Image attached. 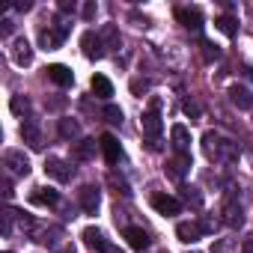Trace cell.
<instances>
[{"label": "cell", "mask_w": 253, "mask_h": 253, "mask_svg": "<svg viewBox=\"0 0 253 253\" xmlns=\"http://www.w3.org/2000/svg\"><path fill=\"white\" fill-rule=\"evenodd\" d=\"M101 253H119V247H113V244H110V241H107V244H104V247H101Z\"/></svg>", "instance_id": "60d3db41"}, {"label": "cell", "mask_w": 253, "mask_h": 253, "mask_svg": "<svg viewBox=\"0 0 253 253\" xmlns=\"http://www.w3.org/2000/svg\"><path fill=\"white\" fill-rule=\"evenodd\" d=\"M3 167H6L9 179H24L30 173V158L21 149H6L3 152Z\"/></svg>", "instance_id": "277c9868"}, {"label": "cell", "mask_w": 253, "mask_h": 253, "mask_svg": "<svg viewBox=\"0 0 253 253\" xmlns=\"http://www.w3.org/2000/svg\"><path fill=\"white\" fill-rule=\"evenodd\" d=\"M81 48H84V57L86 60H101L104 57V42H101V36L95 30H86L81 36Z\"/></svg>", "instance_id": "52a82bcc"}, {"label": "cell", "mask_w": 253, "mask_h": 253, "mask_svg": "<svg viewBox=\"0 0 253 253\" xmlns=\"http://www.w3.org/2000/svg\"><path fill=\"white\" fill-rule=\"evenodd\" d=\"M45 173H48L51 179H57V182H72L75 167H72L69 161L57 158V155H48V158H45Z\"/></svg>", "instance_id": "5b68a950"}, {"label": "cell", "mask_w": 253, "mask_h": 253, "mask_svg": "<svg viewBox=\"0 0 253 253\" xmlns=\"http://www.w3.org/2000/svg\"><path fill=\"white\" fill-rule=\"evenodd\" d=\"M12 27H15V24H12L9 18H3V21H0V36H12Z\"/></svg>", "instance_id": "8d00e7d4"}, {"label": "cell", "mask_w": 253, "mask_h": 253, "mask_svg": "<svg viewBox=\"0 0 253 253\" xmlns=\"http://www.w3.org/2000/svg\"><path fill=\"white\" fill-rule=\"evenodd\" d=\"M110 185L116 188V194H122V197H128L131 191H128V182H125V179H119L116 173H110Z\"/></svg>", "instance_id": "4dcf8cb0"}, {"label": "cell", "mask_w": 253, "mask_h": 253, "mask_svg": "<svg viewBox=\"0 0 253 253\" xmlns=\"http://www.w3.org/2000/svg\"><path fill=\"white\" fill-rule=\"evenodd\" d=\"M9 57H12V63H15V66H30V63H33V48H30V42H27L24 36L12 39Z\"/></svg>", "instance_id": "9c48e42d"}, {"label": "cell", "mask_w": 253, "mask_h": 253, "mask_svg": "<svg viewBox=\"0 0 253 253\" xmlns=\"http://www.w3.org/2000/svg\"><path fill=\"white\" fill-rule=\"evenodd\" d=\"M81 238H84V244L92 247V250H101V247L107 244V238H104V232H101L98 226H86V229L81 232Z\"/></svg>", "instance_id": "44dd1931"}, {"label": "cell", "mask_w": 253, "mask_h": 253, "mask_svg": "<svg viewBox=\"0 0 253 253\" xmlns=\"http://www.w3.org/2000/svg\"><path fill=\"white\" fill-rule=\"evenodd\" d=\"M101 113H104V119H107L110 125H122V110H119L116 104H104Z\"/></svg>", "instance_id": "f546056e"}, {"label": "cell", "mask_w": 253, "mask_h": 253, "mask_svg": "<svg viewBox=\"0 0 253 253\" xmlns=\"http://www.w3.org/2000/svg\"><path fill=\"white\" fill-rule=\"evenodd\" d=\"M21 140L30 146V149H42V131H39V125H36V119H24L21 122Z\"/></svg>", "instance_id": "7c38bea8"}, {"label": "cell", "mask_w": 253, "mask_h": 253, "mask_svg": "<svg viewBox=\"0 0 253 253\" xmlns=\"http://www.w3.org/2000/svg\"><path fill=\"white\" fill-rule=\"evenodd\" d=\"M146 89H149V81H140V78L131 81V92H134V95H143Z\"/></svg>", "instance_id": "836d02e7"}, {"label": "cell", "mask_w": 253, "mask_h": 253, "mask_svg": "<svg viewBox=\"0 0 253 253\" xmlns=\"http://www.w3.org/2000/svg\"><path fill=\"white\" fill-rule=\"evenodd\" d=\"M200 235H203V229H200V223H191V220H182V223L176 226V238H179L182 244H194V241H200Z\"/></svg>", "instance_id": "e0dca14e"}, {"label": "cell", "mask_w": 253, "mask_h": 253, "mask_svg": "<svg viewBox=\"0 0 253 253\" xmlns=\"http://www.w3.org/2000/svg\"><path fill=\"white\" fill-rule=\"evenodd\" d=\"M60 253H78V250H75L72 244H63V247H60Z\"/></svg>", "instance_id": "7bdbcfd3"}, {"label": "cell", "mask_w": 253, "mask_h": 253, "mask_svg": "<svg viewBox=\"0 0 253 253\" xmlns=\"http://www.w3.org/2000/svg\"><path fill=\"white\" fill-rule=\"evenodd\" d=\"M176 18H179L188 30H200V27H203V12H200L197 6H182V9H176Z\"/></svg>", "instance_id": "9a60e30c"}, {"label": "cell", "mask_w": 253, "mask_h": 253, "mask_svg": "<svg viewBox=\"0 0 253 253\" xmlns=\"http://www.w3.org/2000/svg\"><path fill=\"white\" fill-rule=\"evenodd\" d=\"M89 86H92V92H95L98 98H110V95H113V84H110L104 75H92Z\"/></svg>", "instance_id": "603a6c76"}, {"label": "cell", "mask_w": 253, "mask_h": 253, "mask_svg": "<svg viewBox=\"0 0 253 253\" xmlns=\"http://www.w3.org/2000/svg\"><path fill=\"white\" fill-rule=\"evenodd\" d=\"M122 235H125V241H128V247H134V250H146L149 247V232L143 226H125Z\"/></svg>", "instance_id": "5bb4252c"}, {"label": "cell", "mask_w": 253, "mask_h": 253, "mask_svg": "<svg viewBox=\"0 0 253 253\" xmlns=\"http://www.w3.org/2000/svg\"><path fill=\"white\" fill-rule=\"evenodd\" d=\"M173 179H185V173L191 170V152H176V158L167 164Z\"/></svg>", "instance_id": "ffe728a7"}, {"label": "cell", "mask_w": 253, "mask_h": 253, "mask_svg": "<svg viewBox=\"0 0 253 253\" xmlns=\"http://www.w3.org/2000/svg\"><path fill=\"white\" fill-rule=\"evenodd\" d=\"M30 6H33V3H27V0H24V3H15V9H18V12H27Z\"/></svg>", "instance_id": "b9f144b4"}, {"label": "cell", "mask_w": 253, "mask_h": 253, "mask_svg": "<svg viewBox=\"0 0 253 253\" xmlns=\"http://www.w3.org/2000/svg\"><path fill=\"white\" fill-rule=\"evenodd\" d=\"M220 214H223V223L238 229L244 223V211H241V197L235 191H226L223 194V206H220Z\"/></svg>", "instance_id": "7a4b0ae2"}, {"label": "cell", "mask_w": 253, "mask_h": 253, "mask_svg": "<svg viewBox=\"0 0 253 253\" xmlns=\"http://www.w3.org/2000/svg\"><path fill=\"white\" fill-rule=\"evenodd\" d=\"M6 253H12V250H6Z\"/></svg>", "instance_id": "ee69618b"}, {"label": "cell", "mask_w": 253, "mask_h": 253, "mask_svg": "<svg viewBox=\"0 0 253 253\" xmlns=\"http://www.w3.org/2000/svg\"><path fill=\"white\" fill-rule=\"evenodd\" d=\"M95 12H98V6L92 3V0H89V3L84 6V18H86V21H92V18H95Z\"/></svg>", "instance_id": "d590c367"}, {"label": "cell", "mask_w": 253, "mask_h": 253, "mask_svg": "<svg viewBox=\"0 0 253 253\" xmlns=\"http://www.w3.org/2000/svg\"><path fill=\"white\" fill-rule=\"evenodd\" d=\"M66 36H69V27L66 24H57V27H42L39 30V45L45 48V51H54V48H60L63 42H66Z\"/></svg>", "instance_id": "8992f818"}, {"label": "cell", "mask_w": 253, "mask_h": 253, "mask_svg": "<svg viewBox=\"0 0 253 253\" xmlns=\"http://www.w3.org/2000/svg\"><path fill=\"white\" fill-rule=\"evenodd\" d=\"M203 152L209 161H217V164H232L238 158V143L220 137L217 131H206L203 134Z\"/></svg>", "instance_id": "6da1fadb"}, {"label": "cell", "mask_w": 253, "mask_h": 253, "mask_svg": "<svg viewBox=\"0 0 253 253\" xmlns=\"http://www.w3.org/2000/svg\"><path fill=\"white\" fill-rule=\"evenodd\" d=\"M78 203H81V209H84L86 214H95L98 206H101V191H98V185H84V188L78 191Z\"/></svg>", "instance_id": "ba28073f"}, {"label": "cell", "mask_w": 253, "mask_h": 253, "mask_svg": "<svg viewBox=\"0 0 253 253\" xmlns=\"http://www.w3.org/2000/svg\"><path fill=\"white\" fill-rule=\"evenodd\" d=\"M75 155H78L81 161H89V158L95 155V140H81V143L75 146Z\"/></svg>", "instance_id": "4316f807"}, {"label": "cell", "mask_w": 253, "mask_h": 253, "mask_svg": "<svg viewBox=\"0 0 253 253\" xmlns=\"http://www.w3.org/2000/svg\"><path fill=\"white\" fill-rule=\"evenodd\" d=\"M60 12H75V3H69V0H63V3H60Z\"/></svg>", "instance_id": "ab89813d"}, {"label": "cell", "mask_w": 253, "mask_h": 253, "mask_svg": "<svg viewBox=\"0 0 253 253\" xmlns=\"http://www.w3.org/2000/svg\"><path fill=\"white\" fill-rule=\"evenodd\" d=\"M152 209H155L158 214H164V217H173V214L182 211V203H179L176 197H170V194H155V197H152Z\"/></svg>", "instance_id": "30bf717a"}, {"label": "cell", "mask_w": 253, "mask_h": 253, "mask_svg": "<svg viewBox=\"0 0 253 253\" xmlns=\"http://www.w3.org/2000/svg\"><path fill=\"white\" fill-rule=\"evenodd\" d=\"M185 200H188V206H194V209L203 206V197L197 194V188H185Z\"/></svg>", "instance_id": "1f68e13d"}, {"label": "cell", "mask_w": 253, "mask_h": 253, "mask_svg": "<svg viewBox=\"0 0 253 253\" xmlns=\"http://www.w3.org/2000/svg\"><path fill=\"white\" fill-rule=\"evenodd\" d=\"M101 42H104V48H113V51H116V48L122 45V39H119V30H116L113 24H107V27L101 30Z\"/></svg>", "instance_id": "d4e9b609"}, {"label": "cell", "mask_w": 253, "mask_h": 253, "mask_svg": "<svg viewBox=\"0 0 253 253\" xmlns=\"http://www.w3.org/2000/svg\"><path fill=\"white\" fill-rule=\"evenodd\" d=\"M200 229H203V235H211L217 229V217H203L200 220Z\"/></svg>", "instance_id": "d6a6232c"}, {"label": "cell", "mask_w": 253, "mask_h": 253, "mask_svg": "<svg viewBox=\"0 0 253 253\" xmlns=\"http://www.w3.org/2000/svg\"><path fill=\"white\" fill-rule=\"evenodd\" d=\"M9 107H12V113H15V116L30 113V101H27L24 95H12V98H9Z\"/></svg>", "instance_id": "83f0119b"}, {"label": "cell", "mask_w": 253, "mask_h": 253, "mask_svg": "<svg viewBox=\"0 0 253 253\" xmlns=\"http://www.w3.org/2000/svg\"><path fill=\"white\" fill-rule=\"evenodd\" d=\"M98 146H101V152H104V161H107V164H119V158H122V146H119V140H116L113 134H101Z\"/></svg>", "instance_id": "4fadbf2b"}, {"label": "cell", "mask_w": 253, "mask_h": 253, "mask_svg": "<svg viewBox=\"0 0 253 253\" xmlns=\"http://www.w3.org/2000/svg\"><path fill=\"white\" fill-rule=\"evenodd\" d=\"M200 48H203V60H206V63H211V60H220V48H217L214 42L203 39V45H200Z\"/></svg>", "instance_id": "f1b7e54d"}, {"label": "cell", "mask_w": 253, "mask_h": 253, "mask_svg": "<svg viewBox=\"0 0 253 253\" xmlns=\"http://www.w3.org/2000/svg\"><path fill=\"white\" fill-rule=\"evenodd\" d=\"M3 194H6L9 200H12V194H15V191H12V179H9V176L3 179Z\"/></svg>", "instance_id": "f35d334b"}, {"label": "cell", "mask_w": 253, "mask_h": 253, "mask_svg": "<svg viewBox=\"0 0 253 253\" xmlns=\"http://www.w3.org/2000/svg\"><path fill=\"white\" fill-rule=\"evenodd\" d=\"M241 253H253V235H247V238L241 241Z\"/></svg>", "instance_id": "74e56055"}, {"label": "cell", "mask_w": 253, "mask_h": 253, "mask_svg": "<svg viewBox=\"0 0 253 253\" xmlns=\"http://www.w3.org/2000/svg\"><path fill=\"white\" fill-rule=\"evenodd\" d=\"M140 128H143L146 140H158V137H161V128H164V122H161V101H152V104L143 110Z\"/></svg>", "instance_id": "3957f363"}, {"label": "cell", "mask_w": 253, "mask_h": 253, "mask_svg": "<svg viewBox=\"0 0 253 253\" xmlns=\"http://www.w3.org/2000/svg\"><path fill=\"white\" fill-rule=\"evenodd\" d=\"M214 24H217V30H220V33H226V36H235V33H238V21H235L232 15H220Z\"/></svg>", "instance_id": "484cf974"}, {"label": "cell", "mask_w": 253, "mask_h": 253, "mask_svg": "<svg viewBox=\"0 0 253 253\" xmlns=\"http://www.w3.org/2000/svg\"><path fill=\"white\" fill-rule=\"evenodd\" d=\"M30 203L33 206H57L60 203V191H54V188H33Z\"/></svg>", "instance_id": "ac0fdd59"}, {"label": "cell", "mask_w": 253, "mask_h": 253, "mask_svg": "<svg viewBox=\"0 0 253 253\" xmlns=\"http://www.w3.org/2000/svg\"><path fill=\"white\" fill-rule=\"evenodd\" d=\"M60 137L63 140H78L81 137V125H78V119H60Z\"/></svg>", "instance_id": "cb8c5ba5"}, {"label": "cell", "mask_w": 253, "mask_h": 253, "mask_svg": "<svg viewBox=\"0 0 253 253\" xmlns=\"http://www.w3.org/2000/svg\"><path fill=\"white\" fill-rule=\"evenodd\" d=\"M185 113H188L191 119H200V104H197V101H185Z\"/></svg>", "instance_id": "e575fe53"}, {"label": "cell", "mask_w": 253, "mask_h": 253, "mask_svg": "<svg viewBox=\"0 0 253 253\" xmlns=\"http://www.w3.org/2000/svg\"><path fill=\"white\" fill-rule=\"evenodd\" d=\"M45 72H48V78H51L57 86H72V84H75L72 69H69V66H63V63H54V66H48Z\"/></svg>", "instance_id": "2e32d148"}, {"label": "cell", "mask_w": 253, "mask_h": 253, "mask_svg": "<svg viewBox=\"0 0 253 253\" xmlns=\"http://www.w3.org/2000/svg\"><path fill=\"white\" fill-rule=\"evenodd\" d=\"M60 238H63V226H48V229L36 232V238H33V241L48 244V247H57V244H60Z\"/></svg>", "instance_id": "7402d4cb"}, {"label": "cell", "mask_w": 253, "mask_h": 253, "mask_svg": "<svg viewBox=\"0 0 253 253\" xmlns=\"http://www.w3.org/2000/svg\"><path fill=\"white\" fill-rule=\"evenodd\" d=\"M226 95H229V101H232L238 110H250V107H253V92H250L244 84H232V86L226 89Z\"/></svg>", "instance_id": "8fae6325"}, {"label": "cell", "mask_w": 253, "mask_h": 253, "mask_svg": "<svg viewBox=\"0 0 253 253\" xmlns=\"http://www.w3.org/2000/svg\"><path fill=\"white\" fill-rule=\"evenodd\" d=\"M170 140H173L176 152H188L191 149V131L185 128V125H173V128H170Z\"/></svg>", "instance_id": "d6986e66"}]
</instances>
